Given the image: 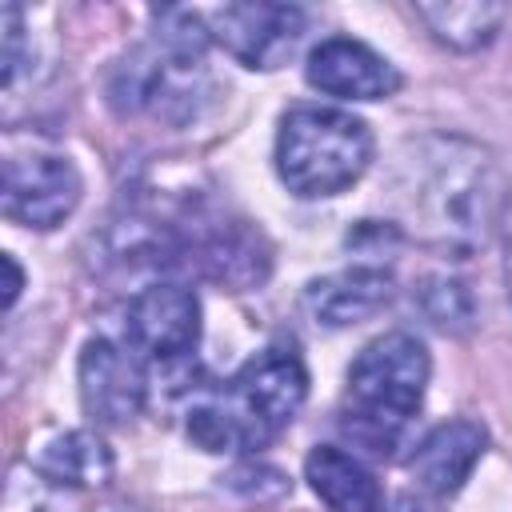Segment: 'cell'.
<instances>
[{
    "instance_id": "obj_11",
    "label": "cell",
    "mask_w": 512,
    "mask_h": 512,
    "mask_svg": "<svg viewBox=\"0 0 512 512\" xmlns=\"http://www.w3.org/2000/svg\"><path fill=\"white\" fill-rule=\"evenodd\" d=\"M184 252L188 264H196L208 280L232 292L256 288L268 276V244L260 232L248 228V220H200L192 224Z\"/></svg>"
},
{
    "instance_id": "obj_4",
    "label": "cell",
    "mask_w": 512,
    "mask_h": 512,
    "mask_svg": "<svg viewBox=\"0 0 512 512\" xmlns=\"http://www.w3.org/2000/svg\"><path fill=\"white\" fill-rule=\"evenodd\" d=\"M428 348L412 332H384L348 368L340 428L372 456H392L428 388Z\"/></svg>"
},
{
    "instance_id": "obj_15",
    "label": "cell",
    "mask_w": 512,
    "mask_h": 512,
    "mask_svg": "<svg viewBox=\"0 0 512 512\" xmlns=\"http://www.w3.org/2000/svg\"><path fill=\"white\" fill-rule=\"evenodd\" d=\"M412 12L432 32V40L456 52L484 48L508 20V4L500 0H432V4H416Z\"/></svg>"
},
{
    "instance_id": "obj_5",
    "label": "cell",
    "mask_w": 512,
    "mask_h": 512,
    "mask_svg": "<svg viewBox=\"0 0 512 512\" xmlns=\"http://www.w3.org/2000/svg\"><path fill=\"white\" fill-rule=\"evenodd\" d=\"M372 164V132L332 104H296L276 132V172L304 200L340 196Z\"/></svg>"
},
{
    "instance_id": "obj_12",
    "label": "cell",
    "mask_w": 512,
    "mask_h": 512,
    "mask_svg": "<svg viewBox=\"0 0 512 512\" xmlns=\"http://www.w3.org/2000/svg\"><path fill=\"white\" fill-rule=\"evenodd\" d=\"M484 444H488V432L476 420H444L416 444L408 472L424 492L452 496L480 464Z\"/></svg>"
},
{
    "instance_id": "obj_7",
    "label": "cell",
    "mask_w": 512,
    "mask_h": 512,
    "mask_svg": "<svg viewBox=\"0 0 512 512\" xmlns=\"http://www.w3.org/2000/svg\"><path fill=\"white\" fill-rule=\"evenodd\" d=\"M208 28L212 40H220L224 52L240 64L280 68L296 52L308 16L296 4H224L208 16Z\"/></svg>"
},
{
    "instance_id": "obj_2",
    "label": "cell",
    "mask_w": 512,
    "mask_h": 512,
    "mask_svg": "<svg viewBox=\"0 0 512 512\" xmlns=\"http://www.w3.org/2000/svg\"><path fill=\"white\" fill-rule=\"evenodd\" d=\"M308 396V368L296 348L268 344L224 388L188 408V436L204 452H252L280 436Z\"/></svg>"
},
{
    "instance_id": "obj_16",
    "label": "cell",
    "mask_w": 512,
    "mask_h": 512,
    "mask_svg": "<svg viewBox=\"0 0 512 512\" xmlns=\"http://www.w3.org/2000/svg\"><path fill=\"white\" fill-rule=\"evenodd\" d=\"M36 472L60 488H104L112 480V452L92 432H64L40 452Z\"/></svg>"
},
{
    "instance_id": "obj_18",
    "label": "cell",
    "mask_w": 512,
    "mask_h": 512,
    "mask_svg": "<svg viewBox=\"0 0 512 512\" xmlns=\"http://www.w3.org/2000/svg\"><path fill=\"white\" fill-rule=\"evenodd\" d=\"M504 276H508V296H512V196H508V212H504Z\"/></svg>"
},
{
    "instance_id": "obj_17",
    "label": "cell",
    "mask_w": 512,
    "mask_h": 512,
    "mask_svg": "<svg viewBox=\"0 0 512 512\" xmlns=\"http://www.w3.org/2000/svg\"><path fill=\"white\" fill-rule=\"evenodd\" d=\"M420 308L444 332H468V324H472V296H468V288L460 280H444V276L424 280Z\"/></svg>"
},
{
    "instance_id": "obj_9",
    "label": "cell",
    "mask_w": 512,
    "mask_h": 512,
    "mask_svg": "<svg viewBox=\"0 0 512 512\" xmlns=\"http://www.w3.org/2000/svg\"><path fill=\"white\" fill-rule=\"evenodd\" d=\"M144 368L116 340H88L80 352V400L96 424H128L144 408Z\"/></svg>"
},
{
    "instance_id": "obj_8",
    "label": "cell",
    "mask_w": 512,
    "mask_h": 512,
    "mask_svg": "<svg viewBox=\"0 0 512 512\" xmlns=\"http://www.w3.org/2000/svg\"><path fill=\"white\" fill-rule=\"evenodd\" d=\"M200 340V300L192 288L160 280L128 308V344L152 360H180Z\"/></svg>"
},
{
    "instance_id": "obj_3",
    "label": "cell",
    "mask_w": 512,
    "mask_h": 512,
    "mask_svg": "<svg viewBox=\"0 0 512 512\" xmlns=\"http://www.w3.org/2000/svg\"><path fill=\"white\" fill-rule=\"evenodd\" d=\"M212 44V28L200 12L164 8L156 16V40L136 48L112 76V104L120 112H148L168 124H184L200 112L208 96L204 52Z\"/></svg>"
},
{
    "instance_id": "obj_19",
    "label": "cell",
    "mask_w": 512,
    "mask_h": 512,
    "mask_svg": "<svg viewBox=\"0 0 512 512\" xmlns=\"http://www.w3.org/2000/svg\"><path fill=\"white\" fill-rule=\"evenodd\" d=\"M4 272H8V288H4V304L12 308V304H16V296H20V284H24V276H20V268H16V260H12V256H4Z\"/></svg>"
},
{
    "instance_id": "obj_13",
    "label": "cell",
    "mask_w": 512,
    "mask_h": 512,
    "mask_svg": "<svg viewBox=\"0 0 512 512\" xmlns=\"http://www.w3.org/2000/svg\"><path fill=\"white\" fill-rule=\"evenodd\" d=\"M392 300V276L372 264H356L332 276H320L304 292V308L324 328H348L376 316Z\"/></svg>"
},
{
    "instance_id": "obj_20",
    "label": "cell",
    "mask_w": 512,
    "mask_h": 512,
    "mask_svg": "<svg viewBox=\"0 0 512 512\" xmlns=\"http://www.w3.org/2000/svg\"><path fill=\"white\" fill-rule=\"evenodd\" d=\"M392 512H424L420 504H412V500H396V508Z\"/></svg>"
},
{
    "instance_id": "obj_14",
    "label": "cell",
    "mask_w": 512,
    "mask_h": 512,
    "mask_svg": "<svg viewBox=\"0 0 512 512\" xmlns=\"http://www.w3.org/2000/svg\"><path fill=\"white\" fill-rule=\"evenodd\" d=\"M304 476L312 492L328 504V512H380L384 508L380 480L344 448H332V444L312 448L304 460Z\"/></svg>"
},
{
    "instance_id": "obj_10",
    "label": "cell",
    "mask_w": 512,
    "mask_h": 512,
    "mask_svg": "<svg viewBox=\"0 0 512 512\" xmlns=\"http://www.w3.org/2000/svg\"><path fill=\"white\" fill-rule=\"evenodd\" d=\"M304 76L312 88L340 100H384L400 88V72L376 48L352 36H328L308 52Z\"/></svg>"
},
{
    "instance_id": "obj_1",
    "label": "cell",
    "mask_w": 512,
    "mask_h": 512,
    "mask_svg": "<svg viewBox=\"0 0 512 512\" xmlns=\"http://www.w3.org/2000/svg\"><path fill=\"white\" fill-rule=\"evenodd\" d=\"M512 184L500 160L456 132H428L400 144L388 172L392 228L444 256L480 252L504 224Z\"/></svg>"
},
{
    "instance_id": "obj_6",
    "label": "cell",
    "mask_w": 512,
    "mask_h": 512,
    "mask_svg": "<svg viewBox=\"0 0 512 512\" xmlns=\"http://www.w3.org/2000/svg\"><path fill=\"white\" fill-rule=\"evenodd\" d=\"M80 204V172L68 156L48 148H8L0 208L24 228H56Z\"/></svg>"
}]
</instances>
